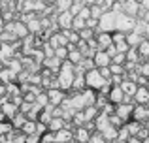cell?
Returning a JSON list of instances; mask_svg holds the SVG:
<instances>
[{
	"label": "cell",
	"instance_id": "1f68e13d",
	"mask_svg": "<svg viewBox=\"0 0 149 143\" xmlns=\"http://www.w3.org/2000/svg\"><path fill=\"white\" fill-rule=\"evenodd\" d=\"M11 130H13V124H11V122H0V137L10 136Z\"/></svg>",
	"mask_w": 149,
	"mask_h": 143
},
{
	"label": "cell",
	"instance_id": "30bf717a",
	"mask_svg": "<svg viewBox=\"0 0 149 143\" xmlns=\"http://www.w3.org/2000/svg\"><path fill=\"white\" fill-rule=\"evenodd\" d=\"M96 41H98L100 51H108V49L113 45V36L111 34H106V32H100L98 36H96Z\"/></svg>",
	"mask_w": 149,
	"mask_h": 143
},
{
	"label": "cell",
	"instance_id": "f6af8a7d",
	"mask_svg": "<svg viewBox=\"0 0 149 143\" xmlns=\"http://www.w3.org/2000/svg\"><path fill=\"white\" fill-rule=\"evenodd\" d=\"M143 38H149V23L146 25V32H143Z\"/></svg>",
	"mask_w": 149,
	"mask_h": 143
},
{
	"label": "cell",
	"instance_id": "7c38bea8",
	"mask_svg": "<svg viewBox=\"0 0 149 143\" xmlns=\"http://www.w3.org/2000/svg\"><path fill=\"white\" fill-rule=\"evenodd\" d=\"M125 92H123V88L121 87H113L111 88V92H109V100H111V104H115V106H121V104L125 102Z\"/></svg>",
	"mask_w": 149,
	"mask_h": 143
},
{
	"label": "cell",
	"instance_id": "ac0fdd59",
	"mask_svg": "<svg viewBox=\"0 0 149 143\" xmlns=\"http://www.w3.org/2000/svg\"><path fill=\"white\" fill-rule=\"evenodd\" d=\"M72 140H74V132L68 130V128H64V130L55 134V141L57 143H72Z\"/></svg>",
	"mask_w": 149,
	"mask_h": 143
},
{
	"label": "cell",
	"instance_id": "c3c4849f",
	"mask_svg": "<svg viewBox=\"0 0 149 143\" xmlns=\"http://www.w3.org/2000/svg\"><path fill=\"white\" fill-rule=\"evenodd\" d=\"M147 109H149V104H147Z\"/></svg>",
	"mask_w": 149,
	"mask_h": 143
},
{
	"label": "cell",
	"instance_id": "7a4b0ae2",
	"mask_svg": "<svg viewBox=\"0 0 149 143\" xmlns=\"http://www.w3.org/2000/svg\"><path fill=\"white\" fill-rule=\"evenodd\" d=\"M136 23H138V19H136V17L119 13V17H117V32L125 34V36H127V34H130V32H134Z\"/></svg>",
	"mask_w": 149,
	"mask_h": 143
},
{
	"label": "cell",
	"instance_id": "603a6c76",
	"mask_svg": "<svg viewBox=\"0 0 149 143\" xmlns=\"http://www.w3.org/2000/svg\"><path fill=\"white\" fill-rule=\"evenodd\" d=\"M64 128H66V121H64V119H53V121H51V124H49V130L53 134L61 132V130H64Z\"/></svg>",
	"mask_w": 149,
	"mask_h": 143
},
{
	"label": "cell",
	"instance_id": "8d00e7d4",
	"mask_svg": "<svg viewBox=\"0 0 149 143\" xmlns=\"http://www.w3.org/2000/svg\"><path fill=\"white\" fill-rule=\"evenodd\" d=\"M79 36H81V41H83V40L91 41V40H93V30H91V28H85L83 32H79Z\"/></svg>",
	"mask_w": 149,
	"mask_h": 143
},
{
	"label": "cell",
	"instance_id": "484cf974",
	"mask_svg": "<svg viewBox=\"0 0 149 143\" xmlns=\"http://www.w3.org/2000/svg\"><path fill=\"white\" fill-rule=\"evenodd\" d=\"M143 128V126L142 124H140V122H128V124H127V130H128V132H130V136L132 137H138V134H140V130H142Z\"/></svg>",
	"mask_w": 149,
	"mask_h": 143
},
{
	"label": "cell",
	"instance_id": "7bdbcfd3",
	"mask_svg": "<svg viewBox=\"0 0 149 143\" xmlns=\"http://www.w3.org/2000/svg\"><path fill=\"white\" fill-rule=\"evenodd\" d=\"M138 83H140V85H147V83H149V81H147V77H143V75H140V77H138Z\"/></svg>",
	"mask_w": 149,
	"mask_h": 143
},
{
	"label": "cell",
	"instance_id": "52a82bcc",
	"mask_svg": "<svg viewBox=\"0 0 149 143\" xmlns=\"http://www.w3.org/2000/svg\"><path fill=\"white\" fill-rule=\"evenodd\" d=\"M113 45L117 47V51L121 53V55H127L128 51H130V45L127 44V36L121 32H115L113 34Z\"/></svg>",
	"mask_w": 149,
	"mask_h": 143
},
{
	"label": "cell",
	"instance_id": "9c48e42d",
	"mask_svg": "<svg viewBox=\"0 0 149 143\" xmlns=\"http://www.w3.org/2000/svg\"><path fill=\"white\" fill-rule=\"evenodd\" d=\"M95 64L98 68H109L113 64V60H111V57H109L106 51H98L95 55Z\"/></svg>",
	"mask_w": 149,
	"mask_h": 143
},
{
	"label": "cell",
	"instance_id": "8992f818",
	"mask_svg": "<svg viewBox=\"0 0 149 143\" xmlns=\"http://www.w3.org/2000/svg\"><path fill=\"white\" fill-rule=\"evenodd\" d=\"M134 107L136 106H132V104H121V106H117L115 107V115L121 119L123 122H127L128 119H130V115H134Z\"/></svg>",
	"mask_w": 149,
	"mask_h": 143
},
{
	"label": "cell",
	"instance_id": "2e32d148",
	"mask_svg": "<svg viewBox=\"0 0 149 143\" xmlns=\"http://www.w3.org/2000/svg\"><path fill=\"white\" fill-rule=\"evenodd\" d=\"M74 137L77 140V143H89L91 141V132H89L85 126H81V128H76V132H74Z\"/></svg>",
	"mask_w": 149,
	"mask_h": 143
},
{
	"label": "cell",
	"instance_id": "b9f144b4",
	"mask_svg": "<svg viewBox=\"0 0 149 143\" xmlns=\"http://www.w3.org/2000/svg\"><path fill=\"white\" fill-rule=\"evenodd\" d=\"M87 28H98V21H96V19H89L87 21Z\"/></svg>",
	"mask_w": 149,
	"mask_h": 143
},
{
	"label": "cell",
	"instance_id": "4dcf8cb0",
	"mask_svg": "<svg viewBox=\"0 0 149 143\" xmlns=\"http://www.w3.org/2000/svg\"><path fill=\"white\" fill-rule=\"evenodd\" d=\"M68 55H70V51L66 47H61V49H55V57H57L58 60H62V62H66L68 60Z\"/></svg>",
	"mask_w": 149,
	"mask_h": 143
},
{
	"label": "cell",
	"instance_id": "d6a6232c",
	"mask_svg": "<svg viewBox=\"0 0 149 143\" xmlns=\"http://www.w3.org/2000/svg\"><path fill=\"white\" fill-rule=\"evenodd\" d=\"M138 59H140V53H138V49L130 47V51L127 53V60H128V62H134V64H138Z\"/></svg>",
	"mask_w": 149,
	"mask_h": 143
},
{
	"label": "cell",
	"instance_id": "7402d4cb",
	"mask_svg": "<svg viewBox=\"0 0 149 143\" xmlns=\"http://www.w3.org/2000/svg\"><path fill=\"white\" fill-rule=\"evenodd\" d=\"M44 66L47 68V70H53V72H61V68H62V60H58L57 57H53V59H45Z\"/></svg>",
	"mask_w": 149,
	"mask_h": 143
},
{
	"label": "cell",
	"instance_id": "7dc6e473",
	"mask_svg": "<svg viewBox=\"0 0 149 143\" xmlns=\"http://www.w3.org/2000/svg\"><path fill=\"white\" fill-rule=\"evenodd\" d=\"M143 143H149V140H147V141H143Z\"/></svg>",
	"mask_w": 149,
	"mask_h": 143
},
{
	"label": "cell",
	"instance_id": "5bb4252c",
	"mask_svg": "<svg viewBox=\"0 0 149 143\" xmlns=\"http://www.w3.org/2000/svg\"><path fill=\"white\" fill-rule=\"evenodd\" d=\"M134 121L136 122H143V121H147L149 119V109H147V106H136L134 107Z\"/></svg>",
	"mask_w": 149,
	"mask_h": 143
},
{
	"label": "cell",
	"instance_id": "ffe728a7",
	"mask_svg": "<svg viewBox=\"0 0 149 143\" xmlns=\"http://www.w3.org/2000/svg\"><path fill=\"white\" fill-rule=\"evenodd\" d=\"M81 96H83V102H85V109H87V107H93V106H96V98H98V96H96L95 92L91 90V88L83 90V92H81Z\"/></svg>",
	"mask_w": 149,
	"mask_h": 143
},
{
	"label": "cell",
	"instance_id": "4316f807",
	"mask_svg": "<svg viewBox=\"0 0 149 143\" xmlns=\"http://www.w3.org/2000/svg\"><path fill=\"white\" fill-rule=\"evenodd\" d=\"M87 85V81H85V75H76V79H74V90H83V87Z\"/></svg>",
	"mask_w": 149,
	"mask_h": 143
},
{
	"label": "cell",
	"instance_id": "60d3db41",
	"mask_svg": "<svg viewBox=\"0 0 149 143\" xmlns=\"http://www.w3.org/2000/svg\"><path fill=\"white\" fill-rule=\"evenodd\" d=\"M26 143H40V136L32 134V136H26Z\"/></svg>",
	"mask_w": 149,
	"mask_h": 143
},
{
	"label": "cell",
	"instance_id": "f546056e",
	"mask_svg": "<svg viewBox=\"0 0 149 143\" xmlns=\"http://www.w3.org/2000/svg\"><path fill=\"white\" fill-rule=\"evenodd\" d=\"M138 53H140V57H143V59L149 60V40L142 41V45L138 47Z\"/></svg>",
	"mask_w": 149,
	"mask_h": 143
},
{
	"label": "cell",
	"instance_id": "cb8c5ba5",
	"mask_svg": "<svg viewBox=\"0 0 149 143\" xmlns=\"http://www.w3.org/2000/svg\"><path fill=\"white\" fill-rule=\"evenodd\" d=\"M26 28H29V32H32V34H40L44 26H42V21H40V19H32V21L26 23Z\"/></svg>",
	"mask_w": 149,
	"mask_h": 143
},
{
	"label": "cell",
	"instance_id": "836d02e7",
	"mask_svg": "<svg viewBox=\"0 0 149 143\" xmlns=\"http://www.w3.org/2000/svg\"><path fill=\"white\" fill-rule=\"evenodd\" d=\"M130 137H132V136H130V132L127 130V126L119 128V137H117V141H121V143H123V141H128Z\"/></svg>",
	"mask_w": 149,
	"mask_h": 143
},
{
	"label": "cell",
	"instance_id": "d6986e66",
	"mask_svg": "<svg viewBox=\"0 0 149 143\" xmlns=\"http://www.w3.org/2000/svg\"><path fill=\"white\" fill-rule=\"evenodd\" d=\"M95 124H96V130H98V134H102L104 130H108L109 126H111V122H109V117L108 115H98V119L95 121Z\"/></svg>",
	"mask_w": 149,
	"mask_h": 143
},
{
	"label": "cell",
	"instance_id": "ba28073f",
	"mask_svg": "<svg viewBox=\"0 0 149 143\" xmlns=\"http://www.w3.org/2000/svg\"><path fill=\"white\" fill-rule=\"evenodd\" d=\"M121 88H123V92H125L127 98H134V96L138 94V90H140L138 85H136L134 81H128V79H125L123 83H121Z\"/></svg>",
	"mask_w": 149,
	"mask_h": 143
},
{
	"label": "cell",
	"instance_id": "6da1fadb",
	"mask_svg": "<svg viewBox=\"0 0 149 143\" xmlns=\"http://www.w3.org/2000/svg\"><path fill=\"white\" fill-rule=\"evenodd\" d=\"M117 17H119V13H117V11H113V10L106 11V13L102 15V19L98 21V28H100V32L109 34L111 30H117Z\"/></svg>",
	"mask_w": 149,
	"mask_h": 143
},
{
	"label": "cell",
	"instance_id": "e0dca14e",
	"mask_svg": "<svg viewBox=\"0 0 149 143\" xmlns=\"http://www.w3.org/2000/svg\"><path fill=\"white\" fill-rule=\"evenodd\" d=\"M134 102H136V106H147L149 104V90H147V87H140L138 94L134 96Z\"/></svg>",
	"mask_w": 149,
	"mask_h": 143
},
{
	"label": "cell",
	"instance_id": "e575fe53",
	"mask_svg": "<svg viewBox=\"0 0 149 143\" xmlns=\"http://www.w3.org/2000/svg\"><path fill=\"white\" fill-rule=\"evenodd\" d=\"M109 70H111V77L113 75H125V66H119V64H111Z\"/></svg>",
	"mask_w": 149,
	"mask_h": 143
},
{
	"label": "cell",
	"instance_id": "4fadbf2b",
	"mask_svg": "<svg viewBox=\"0 0 149 143\" xmlns=\"http://www.w3.org/2000/svg\"><path fill=\"white\" fill-rule=\"evenodd\" d=\"M123 13H125V15H130V17L140 15V2H136V0H128V2H125Z\"/></svg>",
	"mask_w": 149,
	"mask_h": 143
},
{
	"label": "cell",
	"instance_id": "74e56055",
	"mask_svg": "<svg viewBox=\"0 0 149 143\" xmlns=\"http://www.w3.org/2000/svg\"><path fill=\"white\" fill-rule=\"evenodd\" d=\"M109 122H111L113 128H119V126L123 124V121H121V119L117 117V115H111V117H109ZM121 128H123V126H121Z\"/></svg>",
	"mask_w": 149,
	"mask_h": 143
},
{
	"label": "cell",
	"instance_id": "f35d334b",
	"mask_svg": "<svg viewBox=\"0 0 149 143\" xmlns=\"http://www.w3.org/2000/svg\"><path fill=\"white\" fill-rule=\"evenodd\" d=\"M89 143H106V140L102 137V134H93V137H91Z\"/></svg>",
	"mask_w": 149,
	"mask_h": 143
},
{
	"label": "cell",
	"instance_id": "bcb514c9",
	"mask_svg": "<svg viewBox=\"0 0 149 143\" xmlns=\"http://www.w3.org/2000/svg\"><path fill=\"white\" fill-rule=\"evenodd\" d=\"M111 143H121V141H111Z\"/></svg>",
	"mask_w": 149,
	"mask_h": 143
},
{
	"label": "cell",
	"instance_id": "277c9868",
	"mask_svg": "<svg viewBox=\"0 0 149 143\" xmlns=\"http://www.w3.org/2000/svg\"><path fill=\"white\" fill-rule=\"evenodd\" d=\"M6 32H11L17 38L25 40L26 34H29V28H26V25L23 21H11V23H6Z\"/></svg>",
	"mask_w": 149,
	"mask_h": 143
},
{
	"label": "cell",
	"instance_id": "d590c367",
	"mask_svg": "<svg viewBox=\"0 0 149 143\" xmlns=\"http://www.w3.org/2000/svg\"><path fill=\"white\" fill-rule=\"evenodd\" d=\"M138 73H140V75H143V77H149V62L140 64V66H138Z\"/></svg>",
	"mask_w": 149,
	"mask_h": 143
},
{
	"label": "cell",
	"instance_id": "f1b7e54d",
	"mask_svg": "<svg viewBox=\"0 0 149 143\" xmlns=\"http://www.w3.org/2000/svg\"><path fill=\"white\" fill-rule=\"evenodd\" d=\"M36 126H38V122L29 121L25 126H23V134H25V136H32V134H36Z\"/></svg>",
	"mask_w": 149,
	"mask_h": 143
},
{
	"label": "cell",
	"instance_id": "ee69618b",
	"mask_svg": "<svg viewBox=\"0 0 149 143\" xmlns=\"http://www.w3.org/2000/svg\"><path fill=\"white\" fill-rule=\"evenodd\" d=\"M6 96V85H0V98Z\"/></svg>",
	"mask_w": 149,
	"mask_h": 143
},
{
	"label": "cell",
	"instance_id": "83f0119b",
	"mask_svg": "<svg viewBox=\"0 0 149 143\" xmlns=\"http://www.w3.org/2000/svg\"><path fill=\"white\" fill-rule=\"evenodd\" d=\"M26 122H29V119H26V117H25V115H23V113H19L17 117H15L13 121H11V124H13L15 128H21V130H23V126H25Z\"/></svg>",
	"mask_w": 149,
	"mask_h": 143
},
{
	"label": "cell",
	"instance_id": "3957f363",
	"mask_svg": "<svg viewBox=\"0 0 149 143\" xmlns=\"http://www.w3.org/2000/svg\"><path fill=\"white\" fill-rule=\"evenodd\" d=\"M85 81H87V87L91 88V90H102V88L106 87V83H108V81H106L104 77L100 75V70H91V72H87Z\"/></svg>",
	"mask_w": 149,
	"mask_h": 143
},
{
	"label": "cell",
	"instance_id": "8fae6325",
	"mask_svg": "<svg viewBox=\"0 0 149 143\" xmlns=\"http://www.w3.org/2000/svg\"><path fill=\"white\" fill-rule=\"evenodd\" d=\"M47 96H49V104L51 106H55V107H61L62 106V102H64V92L62 90H47Z\"/></svg>",
	"mask_w": 149,
	"mask_h": 143
},
{
	"label": "cell",
	"instance_id": "5b68a950",
	"mask_svg": "<svg viewBox=\"0 0 149 143\" xmlns=\"http://www.w3.org/2000/svg\"><path fill=\"white\" fill-rule=\"evenodd\" d=\"M74 15L70 11H64V13L57 15V25L61 26V30H72L74 28Z\"/></svg>",
	"mask_w": 149,
	"mask_h": 143
},
{
	"label": "cell",
	"instance_id": "ab89813d",
	"mask_svg": "<svg viewBox=\"0 0 149 143\" xmlns=\"http://www.w3.org/2000/svg\"><path fill=\"white\" fill-rule=\"evenodd\" d=\"M45 130H47V126H45L44 122H38V126H36V134H38V136L45 134Z\"/></svg>",
	"mask_w": 149,
	"mask_h": 143
},
{
	"label": "cell",
	"instance_id": "681fc988",
	"mask_svg": "<svg viewBox=\"0 0 149 143\" xmlns=\"http://www.w3.org/2000/svg\"><path fill=\"white\" fill-rule=\"evenodd\" d=\"M72 143H76V141H72Z\"/></svg>",
	"mask_w": 149,
	"mask_h": 143
},
{
	"label": "cell",
	"instance_id": "44dd1931",
	"mask_svg": "<svg viewBox=\"0 0 149 143\" xmlns=\"http://www.w3.org/2000/svg\"><path fill=\"white\" fill-rule=\"evenodd\" d=\"M15 77H17V75H15V73L11 72L10 68H6V70H0V81H2L6 87H8V85H13V79H15Z\"/></svg>",
	"mask_w": 149,
	"mask_h": 143
},
{
	"label": "cell",
	"instance_id": "9a60e30c",
	"mask_svg": "<svg viewBox=\"0 0 149 143\" xmlns=\"http://www.w3.org/2000/svg\"><path fill=\"white\" fill-rule=\"evenodd\" d=\"M0 111H2V113L6 115V117H10L11 121H13V119L19 115V106H15L13 102H8L6 106H2V107H0Z\"/></svg>",
	"mask_w": 149,
	"mask_h": 143
},
{
	"label": "cell",
	"instance_id": "d4e9b609",
	"mask_svg": "<svg viewBox=\"0 0 149 143\" xmlns=\"http://www.w3.org/2000/svg\"><path fill=\"white\" fill-rule=\"evenodd\" d=\"M83 113H85V121H87V122H91L93 119H95V121L98 119L100 111H98V107H96V106H93V107H87V109H85Z\"/></svg>",
	"mask_w": 149,
	"mask_h": 143
}]
</instances>
